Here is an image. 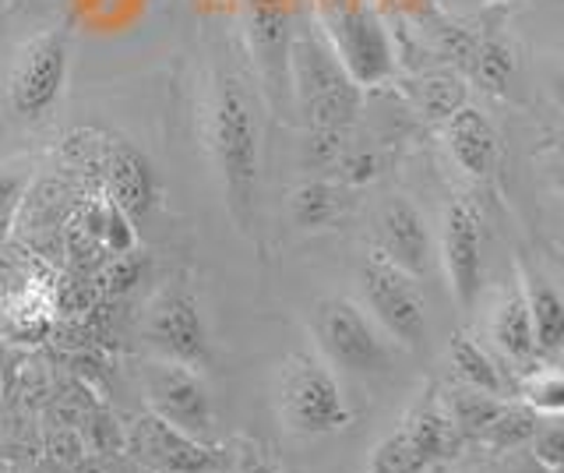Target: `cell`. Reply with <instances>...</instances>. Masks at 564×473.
I'll return each mask as SVG.
<instances>
[{"label": "cell", "instance_id": "obj_1", "mask_svg": "<svg viewBox=\"0 0 564 473\" xmlns=\"http://www.w3.org/2000/svg\"><path fill=\"white\" fill-rule=\"evenodd\" d=\"M208 152L216 163L229 216L240 230H251L258 202L261 128L251 93L237 75H223L208 103Z\"/></svg>", "mask_w": 564, "mask_h": 473}, {"label": "cell", "instance_id": "obj_2", "mask_svg": "<svg viewBox=\"0 0 564 473\" xmlns=\"http://www.w3.org/2000/svg\"><path fill=\"white\" fill-rule=\"evenodd\" d=\"M290 78L311 128L349 131L360 114V85L322 36H296L290 46Z\"/></svg>", "mask_w": 564, "mask_h": 473}, {"label": "cell", "instance_id": "obj_3", "mask_svg": "<svg viewBox=\"0 0 564 473\" xmlns=\"http://www.w3.org/2000/svg\"><path fill=\"white\" fill-rule=\"evenodd\" d=\"M279 417L296 434L343 431L352 413L339 389V378L307 350H296L282 361L279 372Z\"/></svg>", "mask_w": 564, "mask_h": 473}, {"label": "cell", "instance_id": "obj_4", "mask_svg": "<svg viewBox=\"0 0 564 473\" xmlns=\"http://www.w3.org/2000/svg\"><path fill=\"white\" fill-rule=\"evenodd\" d=\"M67 82V36L64 29H43L18 46L8 72V107L18 120H43Z\"/></svg>", "mask_w": 564, "mask_h": 473}, {"label": "cell", "instance_id": "obj_5", "mask_svg": "<svg viewBox=\"0 0 564 473\" xmlns=\"http://www.w3.org/2000/svg\"><path fill=\"white\" fill-rule=\"evenodd\" d=\"M311 329L322 354L349 375H384L392 367V350L349 297H325Z\"/></svg>", "mask_w": 564, "mask_h": 473}, {"label": "cell", "instance_id": "obj_6", "mask_svg": "<svg viewBox=\"0 0 564 473\" xmlns=\"http://www.w3.org/2000/svg\"><path fill=\"white\" fill-rule=\"evenodd\" d=\"M322 22L328 32V46L357 85H381L395 72L392 43H388V32L370 8L335 0L332 11H322Z\"/></svg>", "mask_w": 564, "mask_h": 473}, {"label": "cell", "instance_id": "obj_7", "mask_svg": "<svg viewBox=\"0 0 564 473\" xmlns=\"http://www.w3.org/2000/svg\"><path fill=\"white\" fill-rule=\"evenodd\" d=\"M123 449L134 455L138 466L152 473H226L229 455L202 442L181 428L166 424L152 410L141 413L131 431H123Z\"/></svg>", "mask_w": 564, "mask_h": 473}, {"label": "cell", "instance_id": "obj_8", "mask_svg": "<svg viewBox=\"0 0 564 473\" xmlns=\"http://www.w3.org/2000/svg\"><path fill=\"white\" fill-rule=\"evenodd\" d=\"M360 287L370 314L384 325L388 336L410 350H420L427 340V311H423V297L413 276L395 269L381 255H370L360 269Z\"/></svg>", "mask_w": 564, "mask_h": 473}, {"label": "cell", "instance_id": "obj_9", "mask_svg": "<svg viewBox=\"0 0 564 473\" xmlns=\"http://www.w3.org/2000/svg\"><path fill=\"white\" fill-rule=\"evenodd\" d=\"M141 385H145L149 410L155 417H163L166 424L208 442L212 424H216L212 420V396L194 367L176 361H155L141 372Z\"/></svg>", "mask_w": 564, "mask_h": 473}, {"label": "cell", "instance_id": "obj_10", "mask_svg": "<svg viewBox=\"0 0 564 473\" xmlns=\"http://www.w3.org/2000/svg\"><path fill=\"white\" fill-rule=\"evenodd\" d=\"M441 258H445L448 290L455 304L473 311L484 287V223L480 208L469 198H455L445 213V234H441Z\"/></svg>", "mask_w": 564, "mask_h": 473}, {"label": "cell", "instance_id": "obj_11", "mask_svg": "<svg viewBox=\"0 0 564 473\" xmlns=\"http://www.w3.org/2000/svg\"><path fill=\"white\" fill-rule=\"evenodd\" d=\"M145 336L152 340L155 350H163L166 361L187 364L194 372L208 364V329H205L198 301H194L184 287L166 290L152 304Z\"/></svg>", "mask_w": 564, "mask_h": 473}, {"label": "cell", "instance_id": "obj_12", "mask_svg": "<svg viewBox=\"0 0 564 473\" xmlns=\"http://www.w3.org/2000/svg\"><path fill=\"white\" fill-rule=\"evenodd\" d=\"M378 255L395 269L420 276L431 258V230L410 198H388L378 213Z\"/></svg>", "mask_w": 564, "mask_h": 473}, {"label": "cell", "instance_id": "obj_13", "mask_svg": "<svg viewBox=\"0 0 564 473\" xmlns=\"http://www.w3.org/2000/svg\"><path fill=\"white\" fill-rule=\"evenodd\" d=\"M102 170H106V195H110L128 216H145L155 205L159 184L155 170L145 152H138L123 138H110L102 152Z\"/></svg>", "mask_w": 564, "mask_h": 473}, {"label": "cell", "instance_id": "obj_14", "mask_svg": "<svg viewBox=\"0 0 564 473\" xmlns=\"http://www.w3.org/2000/svg\"><path fill=\"white\" fill-rule=\"evenodd\" d=\"M448 152L455 166L473 181H484L498 166V131H494L490 117L476 107H458L448 117Z\"/></svg>", "mask_w": 564, "mask_h": 473}, {"label": "cell", "instance_id": "obj_15", "mask_svg": "<svg viewBox=\"0 0 564 473\" xmlns=\"http://www.w3.org/2000/svg\"><path fill=\"white\" fill-rule=\"evenodd\" d=\"M402 431L413 438V445L427 455L434 466L448 463L452 455L458 452V445H463V434L455 431L445 402L437 399L434 389H427L413 402V410L405 413V420H402Z\"/></svg>", "mask_w": 564, "mask_h": 473}, {"label": "cell", "instance_id": "obj_16", "mask_svg": "<svg viewBox=\"0 0 564 473\" xmlns=\"http://www.w3.org/2000/svg\"><path fill=\"white\" fill-rule=\"evenodd\" d=\"M251 43L261 57L264 78L279 85V72H286V57H290L286 0H254L251 4Z\"/></svg>", "mask_w": 564, "mask_h": 473}, {"label": "cell", "instance_id": "obj_17", "mask_svg": "<svg viewBox=\"0 0 564 473\" xmlns=\"http://www.w3.org/2000/svg\"><path fill=\"white\" fill-rule=\"evenodd\" d=\"M522 297L529 308V322H533V336L540 354H557L564 343V301L561 293L546 283L543 276L522 272Z\"/></svg>", "mask_w": 564, "mask_h": 473}, {"label": "cell", "instance_id": "obj_18", "mask_svg": "<svg viewBox=\"0 0 564 473\" xmlns=\"http://www.w3.org/2000/svg\"><path fill=\"white\" fill-rule=\"evenodd\" d=\"M490 336L498 343V350L511 361H533L540 350H536V336H533V322H529V308H525V297L522 287L511 290L505 301L494 311V322H490Z\"/></svg>", "mask_w": 564, "mask_h": 473}, {"label": "cell", "instance_id": "obj_19", "mask_svg": "<svg viewBox=\"0 0 564 473\" xmlns=\"http://www.w3.org/2000/svg\"><path fill=\"white\" fill-rule=\"evenodd\" d=\"M346 213V187L332 181H307L293 191L290 216L296 230H328V226Z\"/></svg>", "mask_w": 564, "mask_h": 473}, {"label": "cell", "instance_id": "obj_20", "mask_svg": "<svg viewBox=\"0 0 564 473\" xmlns=\"http://www.w3.org/2000/svg\"><path fill=\"white\" fill-rule=\"evenodd\" d=\"M85 234L93 237L99 248H106L110 255H128L138 248V234L131 226V216L110 198V195H99L88 202L85 208Z\"/></svg>", "mask_w": 564, "mask_h": 473}, {"label": "cell", "instance_id": "obj_21", "mask_svg": "<svg viewBox=\"0 0 564 473\" xmlns=\"http://www.w3.org/2000/svg\"><path fill=\"white\" fill-rule=\"evenodd\" d=\"M448 357H452L455 375L466 381V389L487 393V396H505V378L498 372V364L487 357V350H480V343H473L469 336H455Z\"/></svg>", "mask_w": 564, "mask_h": 473}, {"label": "cell", "instance_id": "obj_22", "mask_svg": "<svg viewBox=\"0 0 564 473\" xmlns=\"http://www.w3.org/2000/svg\"><path fill=\"white\" fill-rule=\"evenodd\" d=\"M441 402H445L452 424L463 438H480L490 428V420L498 417L505 407L501 396H487V393H476V389H455L448 399H441Z\"/></svg>", "mask_w": 564, "mask_h": 473}, {"label": "cell", "instance_id": "obj_23", "mask_svg": "<svg viewBox=\"0 0 564 473\" xmlns=\"http://www.w3.org/2000/svg\"><path fill=\"white\" fill-rule=\"evenodd\" d=\"M469 72L476 78V85L487 93H505L508 82H511V72H516V57H511V46H505L501 40H480L469 46Z\"/></svg>", "mask_w": 564, "mask_h": 473}, {"label": "cell", "instance_id": "obj_24", "mask_svg": "<svg viewBox=\"0 0 564 473\" xmlns=\"http://www.w3.org/2000/svg\"><path fill=\"white\" fill-rule=\"evenodd\" d=\"M431 470L434 463L413 445V438L402 428L381 438L375 452H370V473H431Z\"/></svg>", "mask_w": 564, "mask_h": 473}, {"label": "cell", "instance_id": "obj_25", "mask_svg": "<svg viewBox=\"0 0 564 473\" xmlns=\"http://www.w3.org/2000/svg\"><path fill=\"white\" fill-rule=\"evenodd\" d=\"M540 431V413L529 407H511L505 402L501 413L490 420V428L480 434V442H487L490 449H516V445H529V438Z\"/></svg>", "mask_w": 564, "mask_h": 473}, {"label": "cell", "instance_id": "obj_26", "mask_svg": "<svg viewBox=\"0 0 564 473\" xmlns=\"http://www.w3.org/2000/svg\"><path fill=\"white\" fill-rule=\"evenodd\" d=\"M413 96L420 103V110L427 114L431 120H448L466 103L463 82L452 78V75H431V78H423L416 89H413Z\"/></svg>", "mask_w": 564, "mask_h": 473}, {"label": "cell", "instance_id": "obj_27", "mask_svg": "<svg viewBox=\"0 0 564 473\" xmlns=\"http://www.w3.org/2000/svg\"><path fill=\"white\" fill-rule=\"evenodd\" d=\"M519 399H522V407H529V410L557 417L564 410V381H561V372H557V367H536V372L522 381Z\"/></svg>", "mask_w": 564, "mask_h": 473}, {"label": "cell", "instance_id": "obj_28", "mask_svg": "<svg viewBox=\"0 0 564 473\" xmlns=\"http://www.w3.org/2000/svg\"><path fill=\"white\" fill-rule=\"evenodd\" d=\"M346 152V131L335 128H311L300 149V166L304 170H335Z\"/></svg>", "mask_w": 564, "mask_h": 473}, {"label": "cell", "instance_id": "obj_29", "mask_svg": "<svg viewBox=\"0 0 564 473\" xmlns=\"http://www.w3.org/2000/svg\"><path fill=\"white\" fill-rule=\"evenodd\" d=\"M335 173H339V181L343 187H364L370 181H378V173H381V160L375 152H343V160L335 163Z\"/></svg>", "mask_w": 564, "mask_h": 473}, {"label": "cell", "instance_id": "obj_30", "mask_svg": "<svg viewBox=\"0 0 564 473\" xmlns=\"http://www.w3.org/2000/svg\"><path fill=\"white\" fill-rule=\"evenodd\" d=\"M529 449H533V460L546 473H561V466H564V428L561 424L540 428L533 438H529Z\"/></svg>", "mask_w": 564, "mask_h": 473}, {"label": "cell", "instance_id": "obj_31", "mask_svg": "<svg viewBox=\"0 0 564 473\" xmlns=\"http://www.w3.org/2000/svg\"><path fill=\"white\" fill-rule=\"evenodd\" d=\"M85 434H88V445H93L96 452H102V455H113V452L123 449V431L117 424V417L106 413V410H96L93 417L85 420Z\"/></svg>", "mask_w": 564, "mask_h": 473}, {"label": "cell", "instance_id": "obj_32", "mask_svg": "<svg viewBox=\"0 0 564 473\" xmlns=\"http://www.w3.org/2000/svg\"><path fill=\"white\" fill-rule=\"evenodd\" d=\"M141 272H145V258L138 251H128V255H113L110 269H106V287L113 293H128L141 283Z\"/></svg>", "mask_w": 564, "mask_h": 473}, {"label": "cell", "instance_id": "obj_33", "mask_svg": "<svg viewBox=\"0 0 564 473\" xmlns=\"http://www.w3.org/2000/svg\"><path fill=\"white\" fill-rule=\"evenodd\" d=\"M234 473H282V466L251 438H240L234 452Z\"/></svg>", "mask_w": 564, "mask_h": 473}, {"label": "cell", "instance_id": "obj_34", "mask_svg": "<svg viewBox=\"0 0 564 473\" xmlns=\"http://www.w3.org/2000/svg\"><path fill=\"white\" fill-rule=\"evenodd\" d=\"M22 178H0V240H4L11 216L18 208V198H22Z\"/></svg>", "mask_w": 564, "mask_h": 473}, {"label": "cell", "instance_id": "obj_35", "mask_svg": "<svg viewBox=\"0 0 564 473\" xmlns=\"http://www.w3.org/2000/svg\"><path fill=\"white\" fill-rule=\"evenodd\" d=\"M78 473H106L102 466H93V463H85V466H78Z\"/></svg>", "mask_w": 564, "mask_h": 473}, {"label": "cell", "instance_id": "obj_36", "mask_svg": "<svg viewBox=\"0 0 564 473\" xmlns=\"http://www.w3.org/2000/svg\"><path fill=\"white\" fill-rule=\"evenodd\" d=\"M131 473H152V470H145V466H138V463H134V466H131Z\"/></svg>", "mask_w": 564, "mask_h": 473}, {"label": "cell", "instance_id": "obj_37", "mask_svg": "<svg viewBox=\"0 0 564 473\" xmlns=\"http://www.w3.org/2000/svg\"><path fill=\"white\" fill-rule=\"evenodd\" d=\"M0 381H4V357H0Z\"/></svg>", "mask_w": 564, "mask_h": 473}, {"label": "cell", "instance_id": "obj_38", "mask_svg": "<svg viewBox=\"0 0 564 473\" xmlns=\"http://www.w3.org/2000/svg\"><path fill=\"white\" fill-rule=\"evenodd\" d=\"M4 4H8V0H0V8H4Z\"/></svg>", "mask_w": 564, "mask_h": 473}]
</instances>
